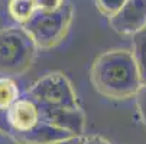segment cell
I'll return each mask as SVG.
<instances>
[{
	"label": "cell",
	"mask_w": 146,
	"mask_h": 144,
	"mask_svg": "<svg viewBox=\"0 0 146 144\" xmlns=\"http://www.w3.org/2000/svg\"><path fill=\"white\" fill-rule=\"evenodd\" d=\"M94 89L111 99H129L142 85L132 51L111 49L96 58L90 72Z\"/></svg>",
	"instance_id": "obj_1"
},
{
	"label": "cell",
	"mask_w": 146,
	"mask_h": 144,
	"mask_svg": "<svg viewBox=\"0 0 146 144\" xmlns=\"http://www.w3.org/2000/svg\"><path fill=\"white\" fill-rule=\"evenodd\" d=\"M38 46L23 26L0 30V75L20 76L33 64Z\"/></svg>",
	"instance_id": "obj_2"
},
{
	"label": "cell",
	"mask_w": 146,
	"mask_h": 144,
	"mask_svg": "<svg viewBox=\"0 0 146 144\" xmlns=\"http://www.w3.org/2000/svg\"><path fill=\"white\" fill-rule=\"evenodd\" d=\"M74 16L72 6L67 5L52 13L36 12L23 26V29L31 35L33 42L40 49H49L56 46L67 36Z\"/></svg>",
	"instance_id": "obj_3"
},
{
	"label": "cell",
	"mask_w": 146,
	"mask_h": 144,
	"mask_svg": "<svg viewBox=\"0 0 146 144\" xmlns=\"http://www.w3.org/2000/svg\"><path fill=\"white\" fill-rule=\"evenodd\" d=\"M26 97L40 108H77V95L70 79L62 72H51L39 78L26 89Z\"/></svg>",
	"instance_id": "obj_4"
},
{
	"label": "cell",
	"mask_w": 146,
	"mask_h": 144,
	"mask_svg": "<svg viewBox=\"0 0 146 144\" xmlns=\"http://www.w3.org/2000/svg\"><path fill=\"white\" fill-rule=\"evenodd\" d=\"M3 114L10 131L9 135L28 133L42 121L38 104L26 95L17 98Z\"/></svg>",
	"instance_id": "obj_5"
},
{
	"label": "cell",
	"mask_w": 146,
	"mask_h": 144,
	"mask_svg": "<svg viewBox=\"0 0 146 144\" xmlns=\"http://www.w3.org/2000/svg\"><path fill=\"white\" fill-rule=\"evenodd\" d=\"M109 23L119 35H133L146 26V0H126Z\"/></svg>",
	"instance_id": "obj_6"
},
{
	"label": "cell",
	"mask_w": 146,
	"mask_h": 144,
	"mask_svg": "<svg viewBox=\"0 0 146 144\" xmlns=\"http://www.w3.org/2000/svg\"><path fill=\"white\" fill-rule=\"evenodd\" d=\"M40 118L51 126L59 127L74 135H82L86 127V115L81 107L77 108H40Z\"/></svg>",
	"instance_id": "obj_7"
},
{
	"label": "cell",
	"mask_w": 146,
	"mask_h": 144,
	"mask_svg": "<svg viewBox=\"0 0 146 144\" xmlns=\"http://www.w3.org/2000/svg\"><path fill=\"white\" fill-rule=\"evenodd\" d=\"M72 135L74 134L62 130L59 127L51 126L45 121H40L33 130L23 133V134L13 135V137L20 144H46V143H51V141H56V140H61V138H68V137H72Z\"/></svg>",
	"instance_id": "obj_8"
},
{
	"label": "cell",
	"mask_w": 146,
	"mask_h": 144,
	"mask_svg": "<svg viewBox=\"0 0 146 144\" xmlns=\"http://www.w3.org/2000/svg\"><path fill=\"white\" fill-rule=\"evenodd\" d=\"M132 55L137 65L142 84H146V26L132 35Z\"/></svg>",
	"instance_id": "obj_9"
},
{
	"label": "cell",
	"mask_w": 146,
	"mask_h": 144,
	"mask_svg": "<svg viewBox=\"0 0 146 144\" xmlns=\"http://www.w3.org/2000/svg\"><path fill=\"white\" fill-rule=\"evenodd\" d=\"M7 13L17 25H25L36 13L35 0H9Z\"/></svg>",
	"instance_id": "obj_10"
},
{
	"label": "cell",
	"mask_w": 146,
	"mask_h": 144,
	"mask_svg": "<svg viewBox=\"0 0 146 144\" xmlns=\"http://www.w3.org/2000/svg\"><path fill=\"white\" fill-rule=\"evenodd\" d=\"M20 97L22 94L16 81L12 76L0 75V112H5Z\"/></svg>",
	"instance_id": "obj_11"
},
{
	"label": "cell",
	"mask_w": 146,
	"mask_h": 144,
	"mask_svg": "<svg viewBox=\"0 0 146 144\" xmlns=\"http://www.w3.org/2000/svg\"><path fill=\"white\" fill-rule=\"evenodd\" d=\"M124 2H126V0H96V5H97V9L104 16H107L110 19L111 16H114L121 9Z\"/></svg>",
	"instance_id": "obj_12"
},
{
	"label": "cell",
	"mask_w": 146,
	"mask_h": 144,
	"mask_svg": "<svg viewBox=\"0 0 146 144\" xmlns=\"http://www.w3.org/2000/svg\"><path fill=\"white\" fill-rule=\"evenodd\" d=\"M36 12L40 13H52L62 9L67 5V0H35Z\"/></svg>",
	"instance_id": "obj_13"
},
{
	"label": "cell",
	"mask_w": 146,
	"mask_h": 144,
	"mask_svg": "<svg viewBox=\"0 0 146 144\" xmlns=\"http://www.w3.org/2000/svg\"><path fill=\"white\" fill-rule=\"evenodd\" d=\"M135 98H136V105H137L139 114H140L143 122L146 124V84L140 85V88L135 94Z\"/></svg>",
	"instance_id": "obj_14"
},
{
	"label": "cell",
	"mask_w": 146,
	"mask_h": 144,
	"mask_svg": "<svg viewBox=\"0 0 146 144\" xmlns=\"http://www.w3.org/2000/svg\"><path fill=\"white\" fill-rule=\"evenodd\" d=\"M78 144H111V143L100 135H87V137L81 135Z\"/></svg>",
	"instance_id": "obj_15"
},
{
	"label": "cell",
	"mask_w": 146,
	"mask_h": 144,
	"mask_svg": "<svg viewBox=\"0 0 146 144\" xmlns=\"http://www.w3.org/2000/svg\"><path fill=\"white\" fill-rule=\"evenodd\" d=\"M80 137L78 135H72V137H68V138H61V140L51 141V143H46V144H78L80 143Z\"/></svg>",
	"instance_id": "obj_16"
},
{
	"label": "cell",
	"mask_w": 146,
	"mask_h": 144,
	"mask_svg": "<svg viewBox=\"0 0 146 144\" xmlns=\"http://www.w3.org/2000/svg\"><path fill=\"white\" fill-rule=\"evenodd\" d=\"M0 131H3V133H6V134H10L9 127H7V124H6V120H5V114H3V112H0Z\"/></svg>",
	"instance_id": "obj_17"
}]
</instances>
